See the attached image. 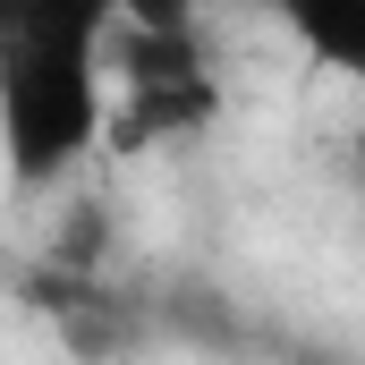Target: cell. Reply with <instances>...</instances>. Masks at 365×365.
<instances>
[{"label":"cell","mask_w":365,"mask_h":365,"mask_svg":"<svg viewBox=\"0 0 365 365\" xmlns=\"http://www.w3.org/2000/svg\"><path fill=\"white\" fill-rule=\"evenodd\" d=\"M110 17L77 9H0V162L17 187H60L110 136Z\"/></svg>","instance_id":"1"},{"label":"cell","mask_w":365,"mask_h":365,"mask_svg":"<svg viewBox=\"0 0 365 365\" xmlns=\"http://www.w3.org/2000/svg\"><path fill=\"white\" fill-rule=\"evenodd\" d=\"M221 110V93L212 77H179V86H136L119 110H110V136L102 145H119V153H136V145H170V136H195L204 119Z\"/></svg>","instance_id":"2"},{"label":"cell","mask_w":365,"mask_h":365,"mask_svg":"<svg viewBox=\"0 0 365 365\" xmlns=\"http://www.w3.org/2000/svg\"><path fill=\"white\" fill-rule=\"evenodd\" d=\"M289 34L331 77H357L365 86V0H306V9H289Z\"/></svg>","instance_id":"3"},{"label":"cell","mask_w":365,"mask_h":365,"mask_svg":"<svg viewBox=\"0 0 365 365\" xmlns=\"http://www.w3.org/2000/svg\"><path fill=\"white\" fill-rule=\"evenodd\" d=\"M357 179H365V153H357Z\"/></svg>","instance_id":"4"}]
</instances>
